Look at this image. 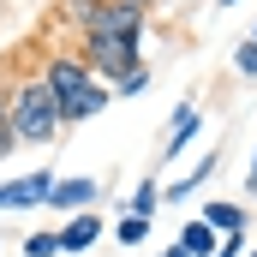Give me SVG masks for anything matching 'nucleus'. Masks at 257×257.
<instances>
[{"label":"nucleus","mask_w":257,"mask_h":257,"mask_svg":"<svg viewBox=\"0 0 257 257\" xmlns=\"http://www.w3.org/2000/svg\"><path fill=\"white\" fill-rule=\"evenodd\" d=\"M42 84H48V96H54V108H60L66 126H84V120H96L102 108H108V84L90 72V66L78 60V48H48L42 54V72H36Z\"/></svg>","instance_id":"1"},{"label":"nucleus","mask_w":257,"mask_h":257,"mask_svg":"<svg viewBox=\"0 0 257 257\" xmlns=\"http://www.w3.org/2000/svg\"><path fill=\"white\" fill-rule=\"evenodd\" d=\"M0 96H6V120H12V138H18V144H54L66 132L60 108H54V96H48V84H42L36 72L12 78Z\"/></svg>","instance_id":"2"},{"label":"nucleus","mask_w":257,"mask_h":257,"mask_svg":"<svg viewBox=\"0 0 257 257\" xmlns=\"http://www.w3.org/2000/svg\"><path fill=\"white\" fill-rule=\"evenodd\" d=\"M78 60L90 66L108 90L120 84V78H132L138 66H144V42H102V36H78Z\"/></svg>","instance_id":"3"},{"label":"nucleus","mask_w":257,"mask_h":257,"mask_svg":"<svg viewBox=\"0 0 257 257\" xmlns=\"http://www.w3.org/2000/svg\"><path fill=\"white\" fill-rule=\"evenodd\" d=\"M144 30H150V12L132 0H102L96 18L84 24V36H102V42H144Z\"/></svg>","instance_id":"4"},{"label":"nucleus","mask_w":257,"mask_h":257,"mask_svg":"<svg viewBox=\"0 0 257 257\" xmlns=\"http://www.w3.org/2000/svg\"><path fill=\"white\" fill-rule=\"evenodd\" d=\"M48 186H54V174H48V168H36V174H24V180H0V215L42 209V203H48Z\"/></svg>","instance_id":"5"},{"label":"nucleus","mask_w":257,"mask_h":257,"mask_svg":"<svg viewBox=\"0 0 257 257\" xmlns=\"http://www.w3.org/2000/svg\"><path fill=\"white\" fill-rule=\"evenodd\" d=\"M96 197H102V186L90 180V174H54V186H48V203L42 209H60V215H84V209H96Z\"/></svg>","instance_id":"6"},{"label":"nucleus","mask_w":257,"mask_h":257,"mask_svg":"<svg viewBox=\"0 0 257 257\" xmlns=\"http://www.w3.org/2000/svg\"><path fill=\"white\" fill-rule=\"evenodd\" d=\"M54 233H60V251L78 257V251H90L108 227H102V215H96V209H84V215H66V227H54Z\"/></svg>","instance_id":"7"},{"label":"nucleus","mask_w":257,"mask_h":257,"mask_svg":"<svg viewBox=\"0 0 257 257\" xmlns=\"http://www.w3.org/2000/svg\"><path fill=\"white\" fill-rule=\"evenodd\" d=\"M203 132V114H197V102H180L174 108V132H168V156L162 162H180L186 150H192V138Z\"/></svg>","instance_id":"8"},{"label":"nucleus","mask_w":257,"mask_h":257,"mask_svg":"<svg viewBox=\"0 0 257 257\" xmlns=\"http://www.w3.org/2000/svg\"><path fill=\"white\" fill-rule=\"evenodd\" d=\"M197 221H203L209 233H221V239H227V233H245V227H251V215H245L239 203H203V209H197Z\"/></svg>","instance_id":"9"},{"label":"nucleus","mask_w":257,"mask_h":257,"mask_svg":"<svg viewBox=\"0 0 257 257\" xmlns=\"http://www.w3.org/2000/svg\"><path fill=\"white\" fill-rule=\"evenodd\" d=\"M215 162H221V156H203V162H197L192 174H180V180H168V192H162V203H186L192 192H203V180L215 174Z\"/></svg>","instance_id":"10"},{"label":"nucleus","mask_w":257,"mask_h":257,"mask_svg":"<svg viewBox=\"0 0 257 257\" xmlns=\"http://www.w3.org/2000/svg\"><path fill=\"white\" fill-rule=\"evenodd\" d=\"M156 209H162V180L150 174V180H138V192L120 203V215H144V221H156Z\"/></svg>","instance_id":"11"},{"label":"nucleus","mask_w":257,"mask_h":257,"mask_svg":"<svg viewBox=\"0 0 257 257\" xmlns=\"http://www.w3.org/2000/svg\"><path fill=\"white\" fill-rule=\"evenodd\" d=\"M174 245H180V251L186 257H215V245H221V233H209V227H203V221H186V227H180V239H174Z\"/></svg>","instance_id":"12"},{"label":"nucleus","mask_w":257,"mask_h":257,"mask_svg":"<svg viewBox=\"0 0 257 257\" xmlns=\"http://www.w3.org/2000/svg\"><path fill=\"white\" fill-rule=\"evenodd\" d=\"M96 6H102V0H54V24H66V30L84 36V24L96 18Z\"/></svg>","instance_id":"13"},{"label":"nucleus","mask_w":257,"mask_h":257,"mask_svg":"<svg viewBox=\"0 0 257 257\" xmlns=\"http://www.w3.org/2000/svg\"><path fill=\"white\" fill-rule=\"evenodd\" d=\"M114 239H120V245H144V239H150V221H144V215H120V221H114Z\"/></svg>","instance_id":"14"},{"label":"nucleus","mask_w":257,"mask_h":257,"mask_svg":"<svg viewBox=\"0 0 257 257\" xmlns=\"http://www.w3.org/2000/svg\"><path fill=\"white\" fill-rule=\"evenodd\" d=\"M18 257H60V233H54V227H42V233H30Z\"/></svg>","instance_id":"15"},{"label":"nucleus","mask_w":257,"mask_h":257,"mask_svg":"<svg viewBox=\"0 0 257 257\" xmlns=\"http://www.w3.org/2000/svg\"><path fill=\"white\" fill-rule=\"evenodd\" d=\"M233 72H239V78H257V42H251V36L233 48Z\"/></svg>","instance_id":"16"},{"label":"nucleus","mask_w":257,"mask_h":257,"mask_svg":"<svg viewBox=\"0 0 257 257\" xmlns=\"http://www.w3.org/2000/svg\"><path fill=\"white\" fill-rule=\"evenodd\" d=\"M114 90H120V96H144V90H150V66H138V72H132V78H120Z\"/></svg>","instance_id":"17"},{"label":"nucleus","mask_w":257,"mask_h":257,"mask_svg":"<svg viewBox=\"0 0 257 257\" xmlns=\"http://www.w3.org/2000/svg\"><path fill=\"white\" fill-rule=\"evenodd\" d=\"M18 150V138H12V120H6V96H0V162Z\"/></svg>","instance_id":"18"},{"label":"nucleus","mask_w":257,"mask_h":257,"mask_svg":"<svg viewBox=\"0 0 257 257\" xmlns=\"http://www.w3.org/2000/svg\"><path fill=\"white\" fill-rule=\"evenodd\" d=\"M215 257H245V233H227V239L215 245Z\"/></svg>","instance_id":"19"},{"label":"nucleus","mask_w":257,"mask_h":257,"mask_svg":"<svg viewBox=\"0 0 257 257\" xmlns=\"http://www.w3.org/2000/svg\"><path fill=\"white\" fill-rule=\"evenodd\" d=\"M245 192L257 197V150H251V168H245Z\"/></svg>","instance_id":"20"},{"label":"nucleus","mask_w":257,"mask_h":257,"mask_svg":"<svg viewBox=\"0 0 257 257\" xmlns=\"http://www.w3.org/2000/svg\"><path fill=\"white\" fill-rule=\"evenodd\" d=\"M156 257H186V251H180V245H168V251H156Z\"/></svg>","instance_id":"21"},{"label":"nucleus","mask_w":257,"mask_h":257,"mask_svg":"<svg viewBox=\"0 0 257 257\" xmlns=\"http://www.w3.org/2000/svg\"><path fill=\"white\" fill-rule=\"evenodd\" d=\"M132 6H144V12H150V6H156V0H132Z\"/></svg>","instance_id":"22"},{"label":"nucleus","mask_w":257,"mask_h":257,"mask_svg":"<svg viewBox=\"0 0 257 257\" xmlns=\"http://www.w3.org/2000/svg\"><path fill=\"white\" fill-rule=\"evenodd\" d=\"M215 6H239V0H215Z\"/></svg>","instance_id":"23"},{"label":"nucleus","mask_w":257,"mask_h":257,"mask_svg":"<svg viewBox=\"0 0 257 257\" xmlns=\"http://www.w3.org/2000/svg\"><path fill=\"white\" fill-rule=\"evenodd\" d=\"M251 42H257V24H251Z\"/></svg>","instance_id":"24"},{"label":"nucleus","mask_w":257,"mask_h":257,"mask_svg":"<svg viewBox=\"0 0 257 257\" xmlns=\"http://www.w3.org/2000/svg\"><path fill=\"white\" fill-rule=\"evenodd\" d=\"M245 257H257V251H245Z\"/></svg>","instance_id":"25"}]
</instances>
